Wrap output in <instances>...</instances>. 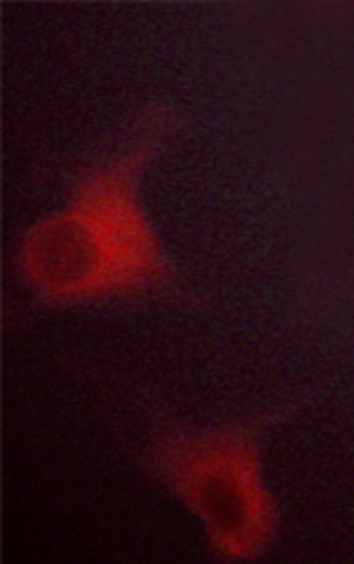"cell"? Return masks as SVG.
<instances>
[{
    "label": "cell",
    "instance_id": "1",
    "mask_svg": "<svg viewBox=\"0 0 354 564\" xmlns=\"http://www.w3.org/2000/svg\"><path fill=\"white\" fill-rule=\"evenodd\" d=\"M172 120L170 108L143 110L73 181L57 209L29 225L17 247V272L39 303L83 307L176 286V268L141 197Z\"/></svg>",
    "mask_w": 354,
    "mask_h": 564
},
{
    "label": "cell",
    "instance_id": "2",
    "mask_svg": "<svg viewBox=\"0 0 354 564\" xmlns=\"http://www.w3.org/2000/svg\"><path fill=\"white\" fill-rule=\"evenodd\" d=\"M296 410L285 403L216 426L164 422L141 449L143 471L200 522L216 557L249 562L275 543L279 506L264 455L270 431Z\"/></svg>",
    "mask_w": 354,
    "mask_h": 564
}]
</instances>
